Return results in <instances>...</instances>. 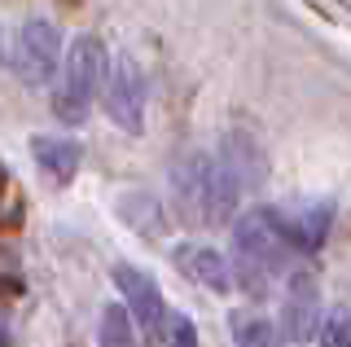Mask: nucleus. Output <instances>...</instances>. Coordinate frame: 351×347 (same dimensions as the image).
I'll list each match as a JSON object with an SVG mask.
<instances>
[{"mask_svg":"<svg viewBox=\"0 0 351 347\" xmlns=\"http://www.w3.org/2000/svg\"><path fill=\"white\" fill-rule=\"evenodd\" d=\"M233 277L237 286H246L250 295H263L268 281L285 268V259L294 251L290 224L281 211L272 207H250L241 220L233 224Z\"/></svg>","mask_w":351,"mask_h":347,"instance_id":"nucleus-1","label":"nucleus"},{"mask_svg":"<svg viewBox=\"0 0 351 347\" xmlns=\"http://www.w3.org/2000/svg\"><path fill=\"white\" fill-rule=\"evenodd\" d=\"M101 75H110L101 40H97V36H80L71 45V53H66L62 88L53 93V115L66 119V123H84V119H88V101H93Z\"/></svg>","mask_w":351,"mask_h":347,"instance_id":"nucleus-2","label":"nucleus"},{"mask_svg":"<svg viewBox=\"0 0 351 347\" xmlns=\"http://www.w3.org/2000/svg\"><path fill=\"white\" fill-rule=\"evenodd\" d=\"M9 62H14V75L27 84V88H44V84L58 75V67H62V31L53 27L49 18L22 23Z\"/></svg>","mask_w":351,"mask_h":347,"instance_id":"nucleus-3","label":"nucleus"},{"mask_svg":"<svg viewBox=\"0 0 351 347\" xmlns=\"http://www.w3.org/2000/svg\"><path fill=\"white\" fill-rule=\"evenodd\" d=\"M325 312H321V281H316L307 268L290 273L281 295V334L290 343H312V334H321Z\"/></svg>","mask_w":351,"mask_h":347,"instance_id":"nucleus-4","label":"nucleus"},{"mask_svg":"<svg viewBox=\"0 0 351 347\" xmlns=\"http://www.w3.org/2000/svg\"><path fill=\"white\" fill-rule=\"evenodd\" d=\"M106 115L132 136L145 128V80H141V67L128 53L114 58V67L106 75Z\"/></svg>","mask_w":351,"mask_h":347,"instance_id":"nucleus-5","label":"nucleus"},{"mask_svg":"<svg viewBox=\"0 0 351 347\" xmlns=\"http://www.w3.org/2000/svg\"><path fill=\"white\" fill-rule=\"evenodd\" d=\"M114 281H119V290H123V299H128L132 321H136L149 339H162V334L171 330V325H167L171 312H167V303H162V290L154 286V277L141 273V268H132V264H119Z\"/></svg>","mask_w":351,"mask_h":347,"instance_id":"nucleus-6","label":"nucleus"},{"mask_svg":"<svg viewBox=\"0 0 351 347\" xmlns=\"http://www.w3.org/2000/svg\"><path fill=\"white\" fill-rule=\"evenodd\" d=\"M219 163L237 176L241 189H259L263 176H268V158H263L259 141L250 132H228L224 136V149H219Z\"/></svg>","mask_w":351,"mask_h":347,"instance_id":"nucleus-7","label":"nucleus"},{"mask_svg":"<svg viewBox=\"0 0 351 347\" xmlns=\"http://www.w3.org/2000/svg\"><path fill=\"white\" fill-rule=\"evenodd\" d=\"M206 176H211V158L206 154H189L176 163L171 171V189H176V207L189 220H202L206 211Z\"/></svg>","mask_w":351,"mask_h":347,"instance_id":"nucleus-8","label":"nucleus"},{"mask_svg":"<svg viewBox=\"0 0 351 347\" xmlns=\"http://www.w3.org/2000/svg\"><path fill=\"white\" fill-rule=\"evenodd\" d=\"M176 264H180V273L184 277H193L197 286H206V290H215V295H224V290H233V268H228V259L211 251V246H180L176 251Z\"/></svg>","mask_w":351,"mask_h":347,"instance_id":"nucleus-9","label":"nucleus"},{"mask_svg":"<svg viewBox=\"0 0 351 347\" xmlns=\"http://www.w3.org/2000/svg\"><path fill=\"white\" fill-rule=\"evenodd\" d=\"M31 154H36L40 171H49L62 185V180H71L75 171H80L84 149H80V141H71V136H36L31 141Z\"/></svg>","mask_w":351,"mask_h":347,"instance_id":"nucleus-10","label":"nucleus"},{"mask_svg":"<svg viewBox=\"0 0 351 347\" xmlns=\"http://www.w3.org/2000/svg\"><path fill=\"white\" fill-rule=\"evenodd\" d=\"M237 198H241L237 176H233V171H228L219 158H211V176H206V211H202V220H206V224H224L228 215L237 211Z\"/></svg>","mask_w":351,"mask_h":347,"instance_id":"nucleus-11","label":"nucleus"},{"mask_svg":"<svg viewBox=\"0 0 351 347\" xmlns=\"http://www.w3.org/2000/svg\"><path fill=\"white\" fill-rule=\"evenodd\" d=\"M329 220H334V202H312V207L285 215L290 224V237H294V251H316L329 233Z\"/></svg>","mask_w":351,"mask_h":347,"instance_id":"nucleus-12","label":"nucleus"},{"mask_svg":"<svg viewBox=\"0 0 351 347\" xmlns=\"http://www.w3.org/2000/svg\"><path fill=\"white\" fill-rule=\"evenodd\" d=\"M97 343H101V347H136V325H132V312L123 308V303H110V308H101Z\"/></svg>","mask_w":351,"mask_h":347,"instance_id":"nucleus-13","label":"nucleus"},{"mask_svg":"<svg viewBox=\"0 0 351 347\" xmlns=\"http://www.w3.org/2000/svg\"><path fill=\"white\" fill-rule=\"evenodd\" d=\"M119 215H123L132 229H145V233H154L162 224V211L149 193H123V198H119Z\"/></svg>","mask_w":351,"mask_h":347,"instance_id":"nucleus-14","label":"nucleus"},{"mask_svg":"<svg viewBox=\"0 0 351 347\" xmlns=\"http://www.w3.org/2000/svg\"><path fill=\"white\" fill-rule=\"evenodd\" d=\"M233 343L237 347H272V325L255 312H233Z\"/></svg>","mask_w":351,"mask_h":347,"instance_id":"nucleus-15","label":"nucleus"},{"mask_svg":"<svg viewBox=\"0 0 351 347\" xmlns=\"http://www.w3.org/2000/svg\"><path fill=\"white\" fill-rule=\"evenodd\" d=\"M316 339H321V347H351V312L347 308H329Z\"/></svg>","mask_w":351,"mask_h":347,"instance_id":"nucleus-16","label":"nucleus"},{"mask_svg":"<svg viewBox=\"0 0 351 347\" xmlns=\"http://www.w3.org/2000/svg\"><path fill=\"white\" fill-rule=\"evenodd\" d=\"M167 343H171V347H197V330H193V321L176 312V317H171V330H167Z\"/></svg>","mask_w":351,"mask_h":347,"instance_id":"nucleus-17","label":"nucleus"}]
</instances>
